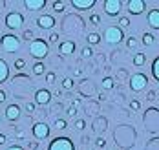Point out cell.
Returning a JSON list of instances; mask_svg holds the SVG:
<instances>
[{"label": "cell", "instance_id": "1", "mask_svg": "<svg viewBox=\"0 0 159 150\" xmlns=\"http://www.w3.org/2000/svg\"><path fill=\"white\" fill-rule=\"evenodd\" d=\"M30 53L33 59H37L39 62H42V59H46L49 53V46L44 39H35L30 44Z\"/></svg>", "mask_w": 159, "mask_h": 150}, {"label": "cell", "instance_id": "2", "mask_svg": "<svg viewBox=\"0 0 159 150\" xmlns=\"http://www.w3.org/2000/svg\"><path fill=\"white\" fill-rule=\"evenodd\" d=\"M0 48L6 51V53H15L20 50V39L15 37L13 33L2 35L0 37Z\"/></svg>", "mask_w": 159, "mask_h": 150}, {"label": "cell", "instance_id": "3", "mask_svg": "<svg viewBox=\"0 0 159 150\" xmlns=\"http://www.w3.org/2000/svg\"><path fill=\"white\" fill-rule=\"evenodd\" d=\"M104 39H106L108 44H119V42L125 39V33H123V30H121L119 26H110V28H106V31H104Z\"/></svg>", "mask_w": 159, "mask_h": 150}, {"label": "cell", "instance_id": "4", "mask_svg": "<svg viewBox=\"0 0 159 150\" xmlns=\"http://www.w3.org/2000/svg\"><path fill=\"white\" fill-rule=\"evenodd\" d=\"M48 150H75V147H73V143H71V139H70V137L61 135V137L51 139Z\"/></svg>", "mask_w": 159, "mask_h": 150}, {"label": "cell", "instance_id": "5", "mask_svg": "<svg viewBox=\"0 0 159 150\" xmlns=\"http://www.w3.org/2000/svg\"><path fill=\"white\" fill-rule=\"evenodd\" d=\"M146 84H148V77L144 73H134L130 77V88H132V92H141V90L146 88Z\"/></svg>", "mask_w": 159, "mask_h": 150}, {"label": "cell", "instance_id": "6", "mask_svg": "<svg viewBox=\"0 0 159 150\" xmlns=\"http://www.w3.org/2000/svg\"><path fill=\"white\" fill-rule=\"evenodd\" d=\"M22 24H24V15L20 11H11L6 17V26L9 30H18V28H22Z\"/></svg>", "mask_w": 159, "mask_h": 150}, {"label": "cell", "instance_id": "7", "mask_svg": "<svg viewBox=\"0 0 159 150\" xmlns=\"http://www.w3.org/2000/svg\"><path fill=\"white\" fill-rule=\"evenodd\" d=\"M104 13L108 15V17H117L119 13H121V6H123V2L121 0H104Z\"/></svg>", "mask_w": 159, "mask_h": 150}, {"label": "cell", "instance_id": "8", "mask_svg": "<svg viewBox=\"0 0 159 150\" xmlns=\"http://www.w3.org/2000/svg\"><path fill=\"white\" fill-rule=\"evenodd\" d=\"M128 13L130 15H141L144 9H146V2L144 0H128Z\"/></svg>", "mask_w": 159, "mask_h": 150}, {"label": "cell", "instance_id": "9", "mask_svg": "<svg viewBox=\"0 0 159 150\" xmlns=\"http://www.w3.org/2000/svg\"><path fill=\"white\" fill-rule=\"evenodd\" d=\"M31 132H33V135H35V139H40V141H42V139H46L49 135V126L46 123H35Z\"/></svg>", "mask_w": 159, "mask_h": 150}, {"label": "cell", "instance_id": "10", "mask_svg": "<svg viewBox=\"0 0 159 150\" xmlns=\"http://www.w3.org/2000/svg\"><path fill=\"white\" fill-rule=\"evenodd\" d=\"M55 18L51 17V15H40V17L37 18V26L40 28V30H51V28H55Z\"/></svg>", "mask_w": 159, "mask_h": 150}, {"label": "cell", "instance_id": "11", "mask_svg": "<svg viewBox=\"0 0 159 150\" xmlns=\"http://www.w3.org/2000/svg\"><path fill=\"white\" fill-rule=\"evenodd\" d=\"M49 101H51V92H49V90L42 88V90H37V92H35V102H37V104L44 106V104H48Z\"/></svg>", "mask_w": 159, "mask_h": 150}, {"label": "cell", "instance_id": "12", "mask_svg": "<svg viewBox=\"0 0 159 150\" xmlns=\"http://www.w3.org/2000/svg\"><path fill=\"white\" fill-rule=\"evenodd\" d=\"M71 6L77 11H86V9H92L95 6V0H71Z\"/></svg>", "mask_w": 159, "mask_h": 150}, {"label": "cell", "instance_id": "13", "mask_svg": "<svg viewBox=\"0 0 159 150\" xmlns=\"http://www.w3.org/2000/svg\"><path fill=\"white\" fill-rule=\"evenodd\" d=\"M20 117V108L16 104H7L6 106V119L7 121H16Z\"/></svg>", "mask_w": 159, "mask_h": 150}, {"label": "cell", "instance_id": "14", "mask_svg": "<svg viewBox=\"0 0 159 150\" xmlns=\"http://www.w3.org/2000/svg\"><path fill=\"white\" fill-rule=\"evenodd\" d=\"M146 20H148V24H150L152 30H159V9H150Z\"/></svg>", "mask_w": 159, "mask_h": 150}, {"label": "cell", "instance_id": "15", "mask_svg": "<svg viewBox=\"0 0 159 150\" xmlns=\"http://www.w3.org/2000/svg\"><path fill=\"white\" fill-rule=\"evenodd\" d=\"M46 6V0H24V7L30 11H39Z\"/></svg>", "mask_w": 159, "mask_h": 150}, {"label": "cell", "instance_id": "16", "mask_svg": "<svg viewBox=\"0 0 159 150\" xmlns=\"http://www.w3.org/2000/svg\"><path fill=\"white\" fill-rule=\"evenodd\" d=\"M59 51H61V55H71L75 51V42L73 40H64V42H61Z\"/></svg>", "mask_w": 159, "mask_h": 150}, {"label": "cell", "instance_id": "17", "mask_svg": "<svg viewBox=\"0 0 159 150\" xmlns=\"http://www.w3.org/2000/svg\"><path fill=\"white\" fill-rule=\"evenodd\" d=\"M7 77H9V66H7V62L4 59H0V84L6 83Z\"/></svg>", "mask_w": 159, "mask_h": 150}, {"label": "cell", "instance_id": "18", "mask_svg": "<svg viewBox=\"0 0 159 150\" xmlns=\"http://www.w3.org/2000/svg\"><path fill=\"white\" fill-rule=\"evenodd\" d=\"M144 62H146V55L144 53H135L134 55V66H143Z\"/></svg>", "mask_w": 159, "mask_h": 150}, {"label": "cell", "instance_id": "19", "mask_svg": "<svg viewBox=\"0 0 159 150\" xmlns=\"http://www.w3.org/2000/svg\"><path fill=\"white\" fill-rule=\"evenodd\" d=\"M44 71H46V66H44V62H39V61H37V62L33 64V75H42Z\"/></svg>", "mask_w": 159, "mask_h": 150}, {"label": "cell", "instance_id": "20", "mask_svg": "<svg viewBox=\"0 0 159 150\" xmlns=\"http://www.w3.org/2000/svg\"><path fill=\"white\" fill-rule=\"evenodd\" d=\"M152 75H154V79L159 83V57H156L154 62H152Z\"/></svg>", "mask_w": 159, "mask_h": 150}, {"label": "cell", "instance_id": "21", "mask_svg": "<svg viewBox=\"0 0 159 150\" xmlns=\"http://www.w3.org/2000/svg\"><path fill=\"white\" fill-rule=\"evenodd\" d=\"M86 40H88V44H92V46H93V44H99V42H101V35L99 33H90Z\"/></svg>", "mask_w": 159, "mask_h": 150}, {"label": "cell", "instance_id": "22", "mask_svg": "<svg viewBox=\"0 0 159 150\" xmlns=\"http://www.w3.org/2000/svg\"><path fill=\"white\" fill-rule=\"evenodd\" d=\"M154 42H156V39H154L152 33H143V44L144 46H152Z\"/></svg>", "mask_w": 159, "mask_h": 150}, {"label": "cell", "instance_id": "23", "mask_svg": "<svg viewBox=\"0 0 159 150\" xmlns=\"http://www.w3.org/2000/svg\"><path fill=\"white\" fill-rule=\"evenodd\" d=\"M113 86H115V81H113L111 77H104V79H102V88H104V90H111Z\"/></svg>", "mask_w": 159, "mask_h": 150}, {"label": "cell", "instance_id": "24", "mask_svg": "<svg viewBox=\"0 0 159 150\" xmlns=\"http://www.w3.org/2000/svg\"><path fill=\"white\" fill-rule=\"evenodd\" d=\"M51 7L55 9V13H62L64 11V2H53Z\"/></svg>", "mask_w": 159, "mask_h": 150}, {"label": "cell", "instance_id": "25", "mask_svg": "<svg viewBox=\"0 0 159 150\" xmlns=\"http://www.w3.org/2000/svg\"><path fill=\"white\" fill-rule=\"evenodd\" d=\"M92 53H93L92 48H82V50H80V57H82V59H90Z\"/></svg>", "mask_w": 159, "mask_h": 150}, {"label": "cell", "instance_id": "26", "mask_svg": "<svg viewBox=\"0 0 159 150\" xmlns=\"http://www.w3.org/2000/svg\"><path fill=\"white\" fill-rule=\"evenodd\" d=\"M66 126H68V123H66L64 119H57V121H55V128H57V130H64Z\"/></svg>", "mask_w": 159, "mask_h": 150}, {"label": "cell", "instance_id": "27", "mask_svg": "<svg viewBox=\"0 0 159 150\" xmlns=\"http://www.w3.org/2000/svg\"><path fill=\"white\" fill-rule=\"evenodd\" d=\"M62 88H66V90H71V88H73V79L66 77V79L62 81Z\"/></svg>", "mask_w": 159, "mask_h": 150}, {"label": "cell", "instance_id": "28", "mask_svg": "<svg viewBox=\"0 0 159 150\" xmlns=\"http://www.w3.org/2000/svg\"><path fill=\"white\" fill-rule=\"evenodd\" d=\"M90 24H93V26H99V24H101V17H99L97 13L90 15Z\"/></svg>", "mask_w": 159, "mask_h": 150}, {"label": "cell", "instance_id": "29", "mask_svg": "<svg viewBox=\"0 0 159 150\" xmlns=\"http://www.w3.org/2000/svg\"><path fill=\"white\" fill-rule=\"evenodd\" d=\"M13 66H15V70H22V68L26 66V61L24 59H16L15 62H13Z\"/></svg>", "mask_w": 159, "mask_h": 150}, {"label": "cell", "instance_id": "30", "mask_svg": "<svg viewBox=\"0 0 159 150\" xmlns=\"http://www.w3.org/2000/svg\"><path fill=\"white\" fill-rule=\"evenodd\" d=\"M48 39H49V44H57V42H59V39H61V37H59V33H57V31H53V33L49 35Z\"/></svg>", "mask_w": 159, "mask_h": 150}, {"label": "cell", "instance_id": "31", "mask_svg": "<svg viewBox=\"0 0 159 150\" xmlns=\"http://www.w3.org/2000/svg\"><path fill=\"white\" fill-rule=\"evenodd\" d=\"M119 26H121V28H128V26H130V18L128 17H121L119 18Z\"/></svg>", "mask_w": 159, "mask_h": 150}, {"label": "cell", "instance_id": "32", "mask_svg": "<svg viewBox=\"0 0 159 150\" xmlns=\"http://www.w3.org/2000/svg\"><path fill=\"white\" fill-rule=\"evenodd\" d=\"M135 46H137V39L135 37H130L126 40V48H135Z\"/></svg>", "mask_w": 159, "mask_h": 150}, {"label": "cell", "instance_id": "33", "mask_svg": "<svg viewBox=\"0 0 159 150\" xmlns=\"http://www.w3.org/2000/svg\"><path fill=\"white\" fill-rule=\"evenodd\" d=\"M22 39H24V40H31V39H33V31H31V30H24ZM31 42H33V40H31Z\"/></svg>", "mask_w": 159, "mask_h": 150}, {"label": "cell", "instance_id": "34", "mask_svg": "<svg viewBox=\"0 0 159 150\" xmlns=\"http://www.w3.org/2000/svg\"><path fill=\"white\" fill-rule=\"evenodd\" d=\"M139 108H141V104H139V101H130V110H134V112H137V110H139Z\"/></svg>", "mask_w": 159, "mask_h": 150}, {"label": "cell", "instance_id": "35", "mask_svg": "<svg viewBox=\"0 0 159 150\" xmlns=\"http://www.w3.org/2000/svg\"><path fill=\"white\" fill-rule=\"evenodd\" d=\"M46 83L48 84H55V73H53V71L46 73Z\"/></svg>", "mask_w": 159, "mask_h": 150}, {"label": "cell", "instance_id": "36", "mask_svg": "<svg viewBox=\"0 0 159 150\" xmlns=\"http://www.w3.org/2000/svg\"><path fill=\"white\" fill-rule=\"evenodd\" d=\"M75 128H77V130H84V128H86V121L79 119V121L75 123Z\"/></svg>", "mask_w": 159, "mask_h": 150}, {"label": "cell", "instance_id": "37", "mask_svg": "<svg viewBox=\"0 0 159 150\" xmlns=\"http://www.w3.org/2000/svg\"><path fill=\"white\" fill-rule=\"evenodd\" d=\"M95 145H97V148H102V147L106 145V141H104L102 137H97V139H95Z\"/></svg>", "mask_w": 159, "mask_h": 150}, {"label": "cell", "instance_id": "38", "mask_svg": "<svg viewBox=\"0 0 159 150\" xmlns=\"http://www.w3.org/2000/svg\"><path fill=\"white\" fill-rule=\"evenodd\" d=\"M66 114H68L70 117H75V116H77V108H73V106H71V108H68V110H66Z\"/></svg>", "mask_w": 159, "mask_h": 150}, {"label": "cell", "instance_id": "39", "mask_svg": "<svg viewBox=\"0 0 159 150\" xmlns=\"http://www.w3.org/2000/svg\"><path fill=\"white\" fill-rule=\"evenodd\" d=\"M154 99H156V92H154V90H150V92L146 93V101H154Z\"/></svg>", "mask_w": 159, "mask_h": 150}, {"label": "cell", "instance_id": "40", "mask_svg": "<svg viewBox=\"0 0 159 150\" xmlns=\"http://www.w3.org/2000/svg\"><path fill=\"white\" fill-rule=\"evenodd\" d=\"M26 110H28L30 114H31V112H35V104H33V102H26Z\"/></svg>", "mask_w": 159, "mask_h": 150}, {"label": "cell", "instance_id": "41", "mask_svg": "<svg viewBox=\"0 0 159 150\" xmlns=\"http://www.w3.org/2000/svg\"><path fill=\"white\" fill-rule=\"evenodd\" d=\"M80 143H82V145H88V143H90V137H88V135H82V137H80Z\"/></svg>", "mask_w": 159, "mask_h": 150}, {"label": "cell", "instance_id": "42", "mask_svg": "<svg viewBox=\"0 0 159 150\" xmlns=\"http://www.w3.org/2000/svg\"><path fill=\"white\" fill-rule=\"evenodd\" d=\"M6 150H24V148H22L20 145H11V147H7Z\"/></svg>", "mask_w": 159, "mask_h": 150}, {"label": "cell", "instance_id": "43", "mask_svg": "<svg viewBox=\"0 0 159 150\" xmlns=\"http://www.w3.org/2000/svg\"><path fill=\"white\" fill-rule=\"evenodd\" d=\"M6 97H7V95H6V92H4V90H0V102H6Z\"/></svg>", "mask_w": 159, "mask_h": 150}, {"label": "cell", "instance_id": "44", "mask_svg": "<svg viewBox=\"0 0 159 150\" xmlns=\"http://www.w3.org/2000/svg\"><path fill=\"white\" fill-rule=\"evenodd\" d=\"M6 141H7V135L6 134H0V145H4Z\"/></svg>", "mask_w": 159, "mask_h": 150}, {"label": "cell", "instance_id": "45", "mask_svg": "<svg viewBox=\"0 0 159 150\" xmlns=\"http://www.w3.org/2000/svg\"><path fill=\"white\" fill-rule=\"evenodd\" d=\"M30 147H31L33 150H37V148H39V143H30Z\"/></svg>", "mask_w": 159, "mask_h": 150}]
</instances>
